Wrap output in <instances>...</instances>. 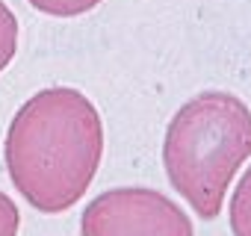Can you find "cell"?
<instances>
[{
	"mask_svg": "<svg viewBox=\"0 0 251 236\" xmlns=\"http://www.w3.org/2000/svg\"><path fill=\"white\" fill-rule=\"evenodd\" d=\"M100 160V112L71 86H50L27 97L3 142V163L15 192L48 215L80 204Z\"/></svg>",
	"mask_w": 251,
	"mask_h": 236,
	"instance_id": "1",
	"label": "cell"
},
{
	"mask_svg": "<svg viewBox=\"0 0 251 236\" xmlns=\"http://www.w3.org/2000/svg\"><path fill=\"white\" fill-rule=\"evenodd\" d=\"M248 160L251 109L242 97L207 89L172 115L163 139V168L198 218H219L227 189Z\"/></svg>",
	"mask_w": 251,
	"mask_h": 236,
	"instance_id": "2",
	"label": "cell"
},
{
	"mask_svg": "<svg viewBox=\"0 0 251 236\" xmlns=\"http://www.w3.org/2000/svg\"><path fill=\"white\" fill-rule=\"evenodd\" d=\"M80 236H195L177 201L151 186H115L80 215Z\"/></svg>",
	"mask_w": 251,
	"mask_h": 236,
	"instance_id": "3",
	"label": "cell"
},
{
	"mask_svg": "<svg viewBox=\"0 0 251 236\" xmlns=\"http://www.w3.org/2000/svg\"><path fill=\"white\" fill-rule=\"evenodd\" d=\"M227 221H230L233 236H251V165L242 171V177L236 180V186L230 192Z\"/></svg>",
	"mask_w": 251,
	"mask_h": 236,
	"instance_id": "4",
	"label": "cell"
},
{
	"mask_svg": "<svg viewBox=\"0 0 251 236\" xmlns=\"http://www.w3.org/2000/svg\"><path fill=\"white\" fill-rule=\"evenodd\" d=\"M15 53H18V18L3 0H0V74L9 68Z\"/></svg>",
	"mask_w": 251,
	"mask_h": 236,
	"instance_id": "5",
	"label": "cell"
},
{
	"mask_svg": "<svg viewBox=\"0 0 251 236\" xmlns=\"http://www.w3.org/2000/svg\"><path fill=\"white\" fill-rule=\"evenodd\" d=\"M27 3L50 18H77V15L92 12L100 0H27Z\"/></svg>",
	"mask_w": 251,
	"mask_h": 236,
	"instance_id": "6",
	"label": "cell"
},
{
	"mask_svg": "<svg viewBox=\"0 0 251 236\" xmlns=\"http://www.w3.org/2000/svg\"><path fill=\"white\" fill-rule=\"evenodd\" d=\"M18 230H21V212L6 192H0V236H18Z\"/></svg>",
	"mask_w": 251,
	"mask_h": 236,
	"instance_id": "7",
	"label": "cell"
}]
</instances>
